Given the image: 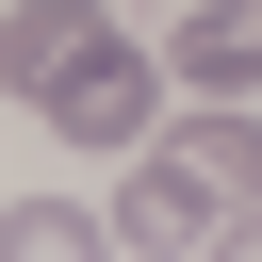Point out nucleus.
<instances>
[{
    "instance_id": "f257e3e1",
    "label": "nucleus",
    "mask_w": 262,
    "mask_h": 262,
    "mask_svg": "<svg viewBox=\"0 0 262 262\" xmlns=\"http://www.w3.org/2000/svg\"><path fill=\"white\" fill-rule=\"evenodd\" d=\"M33 115H49V131H82V147H131V131L164 115V66H147V49H98V66H66Z\"/></svg>"
},
{
    "instance_id": "f03ea898",
    "label": "nucleus",
    "mask_w": 262,
    "mask_h": 262,
    "mask_svg": "<svg viewBox=\"0 0 262 262\" xmlns=\"http://www.w3.org/2000/svg\"><path fill=\"white\" fill-rule=\"evenodd\" d=\"M98 49H115V16H98V0H16V16H0V82H16V98H49V82H66V66H98Z\"/></svg>"
},
{
    "instance_id": "7ed1b4c3",
    "label": "nucleus",
    "mask_w": 262,
    "mask_h": 262,
    "mask_svg": "<svg viewBox=\"0 0 262 262\" xmlns=\"http://www.w3.org/2000/svg\"><path fill=\"white\" fill-rule=\"evenodd\" d=\"M196 98H262V0H196L180 16V49H164Z\"/></svg>"
},
{
    "instance_id": "20e7f679",
    "label": "nucleus",
    "mask_w": 262,
    "mask_h": 262,
    "mask_svg": "<svg viewBox=\"0 0 262 262\" xmlns=\"http://www.w3.org/2000/svg\"><path fill=\"white\" fill-rule=\"evenodd\" d=\"M213 213H229V196H213V164H196V147H180V164H131V196H115V229H131V246H196Z\"/></svg>"
},
{
    "instance_id": "39448f33",
    "label": "nucleus",
    "mask_w": 262,
    "mask_h": 262,
    "mask_svg": "<svg viewBox=\"0 0 262 262\" xmlns=\"http://www.w3.org/2000/svg\"><path fill=\"white\" fill-rule=\"evenodd\" d=\"M180 147L213 164V196H229V213H262V131H246V115H213V131H180Z\"/></svg>"
},
{
    "instance_id": "423d86ee",
    "label": "nucleus",
    "mask_w": 262,
    "mask_h": 262,
    "mask_svg": "<svg viewBox=\"0 0 262 262\" xmlns=\"http://www.w3.org/2000/svg\"><path fill=\"white\" fill-rule=\"evenodd\" d=\"M0 229H16V262H82V246H98V213H66V196H16Z\"/></svg>"
}]
</instances>
